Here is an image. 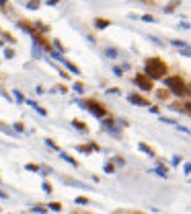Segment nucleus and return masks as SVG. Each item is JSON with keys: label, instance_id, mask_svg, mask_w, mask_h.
Wrapping results in <instances>:
<instances>
[{"label": "nucleus", "instance_id": "nucleus-2", "mask_svg": "<svg viewBox=\"0 0 191 214\" xmlns=\"http://www.w3.org/2000/svg\"><path fill=\"white\" fill-rule=\"evenodd\" d=\"M164 85L169 86V93H175L177 97H187L189 95V85L181 74H173V76H164Z\"/></svg>", "mask_w": 191, "mask_h": 214}, {"label": "nucleus", "instance_id": "nucleus-42", "mask_svg": "<svg viewBox=\"0 0 191 214\" xmlns=\"http://www.w3.org/2000/svg\"><path fill=\"white\" fill-rule=\"evenodd\" d=\"M0 198H8V196H6V194H4V192H0Z\"/></svg>", "mask_w": 191, "mask_h": 214}, {"label": "nucleus", "instance_id": "nucleus-23", "mask_svg": "<svg viewBox=\"0 0 191 214\" xmlns=\"http://www.w3.org/2000/svg\"><path fill=\"white\" fill-rule=\"evenodd\" d=\"M41 187H43V192H45V194H51V192H53L51 183H48V181H43V185H41Z\"/></svg>", "mask_w": 191, "mask_h": 214}, {"label": "nucleus", "instance_id": "nucleus-29", "mask_svg": "<svg viewBox=\"0 0 191 214\" xmlns=\"http://www.w3.org/2000/svg\"><path fill=\"white\" fill-rule=\"evenodd\" d=\"M0 130H2V132H6V134H12V130L8 128V126H4V122H0Z\"/></svg>", "mask_w": 191, "mask_h": 214}, {"label": "nucleus", "instance_id": "nucleus-25", "mask_svg": "<svg viewBox=\"0 0 191 214\" xmlns=\"http://www.w3.org/2000/svg\"><path fill=\"white\" fill-rule=\"evenodd\" d=\"M66 91H68V86H64V85H58L55 89H53V91H51V93H66Z\"/></svg>", "mask_w": 191, "mask_h": 214}, {"label": "nucleus", "instance_id": "nucleus-3", "mask_svg": "<svg viewBox=\"0 0 191 214\" xmlns=\"http://www.w3.org/2000/svg\"><path fill=\"white\" fill-rule=\"evenodd\" d=\"M82 105H84L93 115H97V118H105V115H107V107H105L101 101H97V99H84Z\"/></svg>", "mask_w": 191, "mask_h": 214}, {"label": "nucleus", "instance_id": "nucleus-40", "mask_svg": "<svg viewBox=\"0 0 191 214\" xmlns=\"http://www.w3.org/2000/svg\"><path fill=\"white\" fill-rule=\"evenodd\" d=\"M113 72H115V76H123V74H121V68H113Z\"/></svg>", "mask_w": 191, "mask_h": 214}, {"label": "nucleus", "instance_id": "nucleus-8", "mask_svg": "<svg viewBox=\"0 0 191 214\" xmlns=\"http://www.w3.org/2000/svg\"><path fill=\"white\" fill-rule=\"evenodd\" d=\"M113 214H146L142 210H132V208H117V210H113Z\"/></svg>", "mask_w": 191, "mask_h": 214}, {"label": "nucleus", "instance_id": "nucleus-12", "mask_svg": "<svg viewBox=\"0 0 191 214\" xmlns=\"http://www.w3.org/2000/svg\"><path fill=\"white\" fill-rule=\"evenodd\" d=\"M31 212L45 214V212H48V206H45V204H35V206H31Z\"/></svg>", "mask_w": 191, "mask_h": 214}, {"label": "nucleus", "instance_id": "nucleus-34", "mask_svg": "<svg viewBox=\"0 0 191 214\" xmlns=\"http://www.w3.org/2000/svg\"><path fill=\"white\" fill-rule=\"evenodd\" d=\"M78 150H80V152H91V146H82V144H80Z\"/></svg>", "mask_w": 191, "mask_h": 214}, {"label": "nucleus", "instance_id": "nucleus-16", "mask_svg": "<svg viewBox=\"0 0 191 214\" xmlns=\"http://www.w3.org/2000/svg\"><path fill=\"white\" fill-rule=\"evenodd\" d=\"M25 169H27V171H33V173L41 171V167H39V165H35V163H27V165H25Z\"/></svg>", "mask_w": 191, "mask_h": 214}, {"label": "nucleus", "instance_id": "nucleus-30", "mask_svg": "<svg viewBox=\"0 0 191 214\" xmlns=\"http://www.w3.org/2000/svg\"><path fill=\"white\" fill-rule=\"evenodd\" d=\"M142 21H148V23H154L156 19H154V17H150V15H142Z\"/></svg>", "mask_w": 191, "mask_h": 214}, {"label": "nucleus", "instance_id": "nucleus-6", "mask_svg": "<svg viewBox=\"0 0 191 214\" xmlns=\"http://www.w3.org/2000/svg\"><path fill=\"white\" fill-rule=\"evenodd\" d=\"M138 148H140L142 152H146V155H148L150 159H154V157H156V152H154V148H152V146H148L146 142H140V144H138Z\"/></svg>", "mask_w": 191, "mask_h": 214}, {"label": "nucleus", "instance_id": "nucleus-33", "mask_svg": "<svg viewBox=\"0 0 191 214\" xmlns=\"http://www.w3.org/2000/svg\"><path fill=\"white\" fill-rule=\"evenodd\" d=\"M160 122H162V124H177L175 120H169V118H160Z\"/></svg>", "mask_w": 191, "mask_h": 214}, {"label": "nucleus", "instance_id": "nucleus-27", "mask_svg": "<svg viewBox=\"0 0 191 214\" xmlns=\"http://www.w3.org/2000/svg\"><path fill=\"white\" fill-rule=\"evenodd\" d=\"M4 56H6L8 60H10V58H14V49H10V47H6V49H4Z\"/></svg>", "mask_w": 191, "mask_h": 214}, {"label": "nucleus", "instance_id": "nucleus-41", "mask_svg": "<svg viewBox=\"0 0 191 214\" xmlns=\"http://www.w3.org/2000/svg\"><path fill=\"white\" fill-rule=\"evenodd\" d=\"M74 214H91V212H82V210H76Z\"/></svg>", "mask_w": 191, "mask_h": 214}, {"label": "nucleus", "instance_id": "nucleus-21", "mask_svg": "<svg viewBox=\"0 0 191 214\" xmlns=\"http://www.w3.org/2000/svg\"><path fill=\"white\" fill-rule=\"evenodd\" d=\"M45 144H48L49 148H53V150H60V146H58V144H55L51 138H45Z\"/></svg>", "mask_w": 191, "mask_h": 214}, {"label": "nucleus", "instance_id": "nucleus-9", "mask_svg": "<svg viewBox=\"0 0 191 214\" xmlns=\"http://www.w3.org/2000/svg\"><path fill=\"white\" fill-rule=\"evenodd\" d=\"M72 126H74L76 130H80V132H84V134L89 132V126H86L84 122H80V120H72Z\"/></svg>", "mask_w": 191, "mask_h": 214}, {"label": "nucleus", "instance_id": "nucleus-4", "mask_svg": "<svg viewBox=\"0 0 191 214\" xmlns=\"http://www.w3.org/2000/svg\"><path fill=\"white\" fill-rule=\"evenodd\" d=\"M134 85H138L142 91H146V93H150V91H154V85H152V81L146 76V74H142V72H138L136 76H134Z\"/></svg>", "mask_w": 191, "mask_h": 214}, {"label": "nucleus", "instance_id": "nucleus-32", "mask_svg": "<svg viewBox=\"0 0 191 214\" xmlns=\"http://www.w3.org/2000/svg\"><path fill=\"white\" fill-rule=\"evenodd\" d=\"M60 76H62V78H66V81H70V74H68L66 70H60Z\"/></svg>", "mask_w": 191, "mask_h": 214}, {"label": "nucleus", "instance_id": "nucleus-43", "mask_svg": "<svg viewBox=\"0 0 191 214\" xmlns=\"http://www.w3.org/2000/svg\"><path fill=\"white\" fill-rule=\"evenodd\" d=\"M2 45H4V41H2V39H0V47H2Z\"/></svg>", "mask_w": 191, "mask_h": 214}, {"label": "nucleus", "instance_id": "nucleus-15", "mask_svg": "<svg viewBox=\"0 0 191 214\" xmlns=\"http://www.w3.org/2000/svg\"><path fill=\"white\" fill-rule=\"evenodd\" d=\"M156 175H160V177H166L169 175V167H164V165H160V167H156Z\"/></svg>", "mask_w": 191, "mask_h": 214}, {"label": "nucleus", "instance_id": "nucleus-36", "mask_svg": "<svg viewBox=\"0 0 191 214\" xmlns=\"http://www.w3.org/2000/svg\"><path fill=\"white\" fill-rule=\"evenodd\" d=\"M37 6H39V2H29L27 4V8H37Z\"/></svg>", "mask_w": 191, "mask_h": 214}, {"label": "nucleus", "instance_id": "nucleus-26", "mask_svg": "<svg viewBox=\"0 0 191 214\" xmlns=\"http://www.w3.org/2000/svg\"><path fill=\"white\" fill-rule=\"evenodd\" d=\"M105 173H109V175H111V173H115V167H113V163H107V165H105Z\"/></svg>", "mask_w": 191, "mask_h": 214}, {"label": "nucleus", "instance_id": "nucleus-28", "mask_svg": "<svg viewBox=\"0 0 191 214\" xmlns=\"http://www.w3.org/2000/svg\"><path fill=\"white\" fill-rule=\"evenodd\" d=\"M14 130H17V132H25V126H23V122H17V124H14Z\"/></svg>", "mask_w": 191, "mask_h": 214}, {"label": "nucleus", "instance_id": "nucleus-35", "mask_svg": "<svg viewBox=\"0 0 191 214\" xmlns=\"http://www.w3.org/2000/svg\"><path fill=\"white\" fill-rule=\"evenodd\" d=\"M175 6H177V4H169V6H164V12H173Z\"/></svg>", "mask_w": 191, "mask_h": 214}, {"label": "nucleus", "instance_id": "nucleus-1", "mask_svg": "<svg viewBox=\"0 0 191 214\" xmlns=\"http://www.w3.org/2000/svg\"><path fill=\"white\" fill-rule=\"evenodd\" d=\"M166 74H169V66H166V62H164L162 58H156V56L146 58V76H148L150 81L164 78Z\"/></svg>", "mask_w": 191, "mask_h": 214}, {"label": "nucleus", "instance_id": "nucleus-20", "mask_svg": "<svg viewBox=\"0 0 191 214\" xmlns=\"http://www.w3.org/2000/svg\"><path fill=\"white\" fill-rule=\"evenodd\" d=\"M12 97H14L19 103H25V97H23V93H21V91H14V93H12Z\"/></svg>", "mask_w": 191, "mask_h": 214}, {"label": "nucleus", "instance_id": "nucleus-14", "mask_svg": "<svg viewBox=\"0 0 191 214\" xmlns=\"http://www.w3.org/2000/svg\"><path fill=\"white\" fill-rule=\"evenodd\" d=\"M72 89H74V93H78V95H82V93H84V85H82L80 81H76V83L72 85Z\"/></svg>", "mask_w": 191, "mask_h": 214}, {"label": "nucleus", "instance_id": "nucleus-24", "mask_svg": "<svg viewBox=\"0 0 191 214\" xmlns=\"http://www.w3.org/2000/svg\"><path fill=\"white\" fill-rule=\"evenodd\" d=\"M173 45H177V47H187V41H181V39H173Z\"/></svg>", "mask_w": 191, "mask_h": 214}, {"label": "nucleus", "instance_id": "nucleus-10", "mask_svg": "<svg viewBox=\"0 0 191 214\" xmlns=\"http://www.w3.org/2000/svg\"><path fill=\"white\" fill-rule=\"evenodd\" d=\"M62 64H64V66H66V68H68V70H70L72 74H80V70H78V66H74V64H72V62H68L66 58L62 60Z\"/></svg>", "mask_w": 191, "mask_h": 214}, {"label": "nucleus", "instance_id": "nucleus-31", "mask_svg": "<svg viewBox=\"0 0 191 214\" xmlns=\"http://www.w3.org/2000/svg\"><path fill=\"white\" fill-rule=\"evenodd\" d=\"M107 93H109V95H119V89H117V86H111Z\"/></svg>", "mask_w": 191, "mask_h": 214}, {"label": "nucleus", "instance_id": "nucleus-38", "mask_svg": "<svg viewBox=\"0 0 191 214\" xmlns=\"http://www.w3.org/2000/svg\"><path fill=\"white\" fill-rule=\"evenodd\" d=\"M179 163H181V157H179V155H177V157H173V165H179Z\"/></svg>", "mask_w": 191, "mask_h": 214}, {"label": "nucleus", "instance_id": "nucleus-17", "mask_svg": "<svg viewBox=\"0 0 191 214\" xmlns=\"http://www.w3.org/2000/svg\"><path fill=\"white\" fill-rule=\"evenodd\" d=\"M48 210L60 212V210H62V204H60V202H49V204H48Z\"/></svg>", "mask_w": 191, "mask_h": 214}, {"label": "nucleus", "instance_id": "nucleus-37", "mask_svg": "<svg viewBox=\"0 0 191 214\" xmlns=\"http://www.w3.org/2000/svg\"><path fill=\"white\" fill-rule=\"evenodd\" d=\"M148 109H150V113H160V109H158V107H152V105H150Z\"/></svg>", "mask_w": 191, "mask_h": 214}, {"label": "nucleus", "instance_id": "nucleus-13", "mask_svg": "<svg viewBox=\"0 0 191 214\" xmlns=\"http://www.w3.org/2000/svg\"><path fill=\"white\" fill-rule=\"evenodd\" d=\"M95 27L97 29H105V27H109V21L107 19H95Z\"/></svg>", "mask_w": 191, "mask_h": 214}, {"label": "nucleus", "instance_id": "nucleus-7", "mask_svg": "<svg viewBox=\"0 0 191 214\" xmlns=\"http://www.w3.org/2000/svg\"><path fill=\"white\" fill-rule=\"evenodd\" d=\"M60 159H64V161H66V163H70L72 167H78V161H76L74 157H70L68 152H60Z\"/></svg>", "mask_w": 191, "mask_h": 214}, {"label": "nucleus", "instance_id": "nucleus-39", "mask_svg": "<svg viewBox=\"0 0 191 214\" xmlns=\"http://www.w3.org/2000/svg\"><path fill=\"white\" fill-rule=\"evenodd\" d=\"M55 47H58V49H60V52H66V49H64V45H62V43L58 41V39H55Z\"/></svg>", "mask_w": 191, "mask_h": 214}, {"label": "nucleus", "instance_id": "nucleus-18", "mask_svg": "<svg viewBox=\"0 0 191 214\" xmlns=\"http://www.w3.org/2000/svg\"><path fill=\"white\" fill-rule=\"evenodd\" d=\"M105 54H107V56H109V58H113V60H115V58H117V56H119V52H117V49H115V47H107V49H105Z\"/></svg>", "mask_w": 191, "mask_h": 214}, {"label": "nucleus", "instance_id": "nucleus-22", "mask_svg": "<svg viewBox=\"0 0 191 214\" xmlns=\"http://www.w3.org/2000/svg\"><path fill=\"white\" fill-rule=\"evenodd\" d=\"M74 202H76V204H91V200H89V198H84V196H78Z\"/></svg>", "mask_w": 191, "mask_h": 214}, {"label": "nucleus", "instance_id": "nucleus-5", "mask_svg": "<svg viewBox=\"0 0 191 214\" xmlns=\"http://www.w3.org/2000/svg\"><path fill=\"white\" fill-rule=\"evenodd\" d=\"M128 101L130 103H136V105H144V107H150V101L142 97V95H138V93H132L130 97H128Z\"/></svg>", "mask_w": 191, "mask_h": 214}, {"label": "nucleus", "instance_id": "nucleus-19", "mask_svg": "<svg viewBox=\"0 0 191 214\" xmlns=\"http://www.w3.org/2000/svg\"><path fill=\"white\" fill-rule=\"evenodd\" d=\"M156 95H158V99H162V101H166V99H169V95H171V93H169V91H164V89H160V91H158V93H156Z\"/></svg>", "mask_w": 191, "mask_h": 214}, {"label": "nucleus", "instance_id": "nucleus-11", "mask_svg": "<svg viewBox=\"0 0 191 214\" xmlns=\"http://www.w3.org/2000/svg\"><path fill=\"white\" fill-rule=\"evenodd\" d=\"M27 103H29V105H31V107H33V109L39 113V115H48V109H43L39 103H35V101H27Z\"/></svg>", "mask_w": 191, "mask_h": 214}]
</instances>
